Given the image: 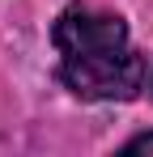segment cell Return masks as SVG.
I'll return each mask as SVG.
<instances>
[{
    "label": "cell",
    "instance_id": "6da1fadb",
    "mask_svg": "<svg viewBox=\"0 0 153 157\" xmlns=\"http://www.w3.org/2000/svg\"><path fill=\"white\" fill-rule=\"evenodd\" d=\"M51 38L60 51V77L76 98L128 102L145 85V59L136 55L132 34L115 13L73 4L55 17Z\"/></svg>",
    "mask_w": 153,
    "mask_h": 157
},
{
    "label": "cell",
    "instance_id": "7a4b0ae2",
    "mask_svg": "<svg viewBox=\"0 0 153 157\" xmlns=\"http://www.w3.org/2000/svg\"><path fill=\"white\" fill-rule=\"evenodd\" d=\"M128 153H153V132L136 136V140H128Z\"/></svg>",
    "mask_w": 153,
    "mask_h": 157
},
{
    "label": "cell",
    "instance_id": "3957f363",
    "mask_svg": "<svg viewBox=\"0 0 153 157\" xmlns=\"http://www.w3.org/2000/svg\"><path fill=\"white\" fill-rule=\"evenodd\" d=\"M149 89H153V72H149Z\"/></svg>",
    "mask_w": 153,
    "mask_h": 157
}]
</instances>
